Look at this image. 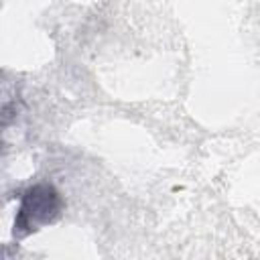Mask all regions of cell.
I'll return each instance as SVG.
<instances>
[{
    "mask_svg": "<svg viewBox=\"0 0 260 260\" xmlns=\"http://www.w3.org/2000/svg\"><path fill=\"white\" fill-rule=\"evenodd\" d=\"M63 209V201L59 191L53 185L39 183L24 191L16 219H14V234L26 236L37 232L41 225L53 223Z\"/></svg>",
    "mask_w": 260,
    "mask_h": 260,
    "instance_id": "6da1fadb",
    "label": "cell"
}]
</instances>
